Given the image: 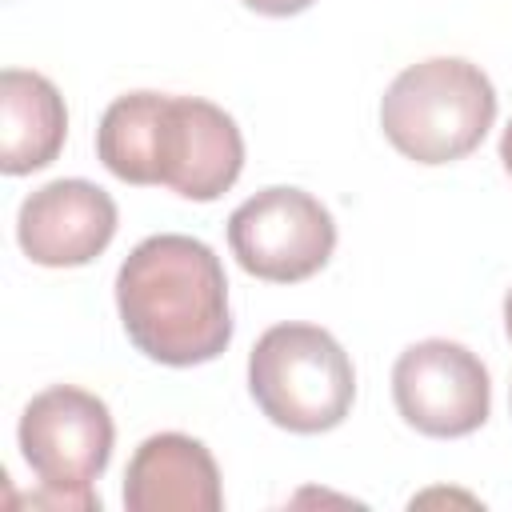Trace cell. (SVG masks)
I'll return each instance as SVG.
<instances>
[{"instance_id": "6da1fadb", "label": "cell", "mask_w": 512, "mask_h": 512, "mask_svg": "<svg viewBox=\"0 0 512 512\" xmlns=\"http://www.w3.org/2000/svg\"><path fill=\"white\" fill-rule=\"evenodd\" d=\"M96 160L124 184H160L184 200L212 204L244 172L236 120L204 96L124 92L96 124Z\"/></svg>"}, {"instance_id": "7a4b0ae2", "label": "cell", "mask_w": 512, "mask_h": 512, "mask_svg": "<svg viewBox=\"0 0 512 512\" xmlns=\"http://www.w3.org/2000/svg\"><path fill=\"white\" fill-rule=\"evenodd\" d=\"M116 312L132 348L168 368L208 364L232 344L224 264L184 232H156L124 256Z\"/></svg>"}, {"instance_id": "3957f363", "label": "cell", "mask_w": 512, "mask_h": 512, "mask_svg": "<svg viewBox=\"0 0 512 512\" xmlns=\"http://www.w3.org/2000/svg\"><path fill=\"white\" fill-rule=\"evenodd\" d=\"M496 124V88L464 56H428L408 64L380 96L388 144L424 168L472 156Z\"/></svg>"}, {"instance_id": "277c9868", "label": "cell", "mask_w": 512, "mask_h": 512, "mask_svg": "<svg viewBox=\"0 0 512 512\" xmlns=\"http://www.w3.org/2000/svg\"><path fill=\"white\" fill-rule=\"evenodd\" d=\"M248 392L276 428L316 436L348 420L356 400V368L328 328L288 320L272 324L252 344Z\"/></svg>"}, {"instance_id": "5b68a950", "label": "cell", "mask_w": 512, "mask_h": 512, "mask_svg": "<svg viewBox=\"0 0 512 512\" xmlns=\"http://www.w3.org/2000/svg\"><path fill=\"white\" fill-rule=\"evenodd\" d=\"M20 456L40 492L32 504L64 512H100L96 480L104 476L116 444L108 404L76 384H52L36 392L20 412Z\"/></svg>"}, {"instance_id": "8992f818", "label": "cell", "mask_w": 512, "mask_h": 512, "mask_svg": "<svg viewBox=\"0 0 512 512\" xmlns=\"http://www.w3.org/2000/svg\"><path fill=\"white\" fill-rule=\"evenodd\" d=\"M228 248L248 276L268 284H300L332 260L336 220L312 192L272 184L236 204L228 216Z\"/></svg>"}, {"instance_id": "52a82bcc", "label": "cell", "mask_w": 512, "mask_h": 512, "mask_svg": "<svg viewBox=\"0 0 512 512\" xmlns=\"http://www.w3.org/2000/svg\"><path fill=\"white\" fill-rule=\"evenodd\" d=\"M392 400L408 428L432 440L472 436L492 408L484 360L456 340L432 336L408 344L392 364Z\"/></svg>"}, {"instance_id": "ba28073f", "label": "cell", "mask_w": 512, "mask_h": 512, "mask_svg": "<svg viewBox=\"0 0 512 512\" xmlns=\"http://www.w3.org/2000/svg\"><path fill=\"white\" fill-rule=\"evenodd\" d=\"M116 200L80 176H60L24 196L16 212V240L40 268L92 264L116 236Z\"/></svg>"}, {"instance_id": "9c48e42d", "label": "cell", "mask_w": 512, "mask_h": 512, "mask_svg": "<svg viewBox=\"0 0 512 512\" xmlns=\"http://www.w3.org/2000/svg\"><path fill=\"white\" fill-rule=\"evenodd\" d=\"M128 512H220L224 488L212 452L184 432L140 440L124 468Z\"/></svg>"}, {"instance_id": "30bf717a", "label": "cell", "mask_w": 512, "mask_h": 512, "mask_svg": "<svg viewBox=\"0 0 512 512\" xmlns=\"http://www.w3.org/2000/svg\"><path fill=\"white\" fill-rule=\"evenodd\" d=\"M68 136V108L60 88L28 68L0 72V172L28 176L48 168Z\"/></svg>"}, {"instance_id": "8fae6325", "label": "cell", "mask_w": 512, "mask_h": 512, "mask_svg": "<svg viewBox=\"0 0 512 512\" xmlns=\"http://www.w3.org/2000/svg\"><path fill=\"white\" fill-rule=\"evenodd\" d=\"M240 4L252 8V12H260V16H296V12L312 8L316 0H240Z\"/></svg>"}, {"instance_id": "7c38bea8", "label": "cell", "mask_w": 512, "mask_h": 512, "mask_svg": "<svg viewBox=\"0 0 512 512\" xmlns=\"http://www.w3.org/2000/svg\"><path fill=\"white\" fill-rule=\"evenodd\" d=\"M500 164H504V172L512 176V120H508V128L500 132Z\"/></svg>"}, {"instance_id": "4fadbf2b", "label": "cell", "mask_w": 512, "mask_h": 512, "mask_svg": "<svg viewBox=\"0 0 512 512\" xmlns=\"http://www.w3.org/2000/svg\"><path fill=\"white\" fill-rule=\"evenodd\" d=\"M504 336H508V344H512V288H508V296H504Z\"/></svg>"}]
</instances>
